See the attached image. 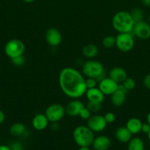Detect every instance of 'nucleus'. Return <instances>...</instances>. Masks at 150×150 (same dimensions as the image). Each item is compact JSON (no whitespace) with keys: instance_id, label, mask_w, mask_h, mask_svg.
Instances as JSON below:
<instances>
[{"instance_id":"obj_1","label":"nucleus","mask_w":150,"mask_h":150,"mask_svg":"<svg viewBox=\"0 0 150 150\" xmlns=\"http://www.w3.org/2000/svg\"><path fill=\"white\" fill-rule=\"evenodd\" d=\"M59 84L63 93L73 99L81 98L87 91L85 79L80 72L73 67L62 69L59 75Z\"/></svg>"},{"instance_id":"obj_2","label":"nucleus","mask_w":150,"mask_h":150,"mask_svg":"<svg viewBox=\"0 0 150 150\" xmlns=\"http://www.w3.org/2000/svg\"><path fill=\"white\" fill-rule=\"evenodd\" d=\"M112 24L116 31L119 33L132 32L135 21L130 13L125 10L119 11L113 16Z\"/></svg>"},{"instance_id":"obj_3","label":"nucleus","mask_w":150,"mask_h":150,"mask_svg":"<svg viewBox=\"0 0 150 150\" xmlns=\"http://www.w3.org/2000/svg\"><path fill=\"white\" fill-rule=\"evenodd\" d=\"M94 138V132L88 126H77L73 131L74 141L79 147L91 146Z\"/></svg>"},{"instance_id":"obj_4","label":"nucleus","mask_w":150,"mask_h":150,"mask_svg":"<svg viewBox=\"0 0 150 150\" xmlns=\"http://www.w3.org/2000/svg\"><path fill=\"white\" fill-rule=\"evenodd\" d=\"M82 74L87 78L96 79V81H100L104 79V67L102 64L94 59H89L85 62L82 65Z\"/></svg>"},{"instance_id":"obj_5","label":"nucleus","mask_w":150,"mask_h":150,"mask_svg":"<svg viewBox=\"0 0 150 150\" xmlns=\"http://www.w3.org/2000/svg\"><path fill=\"white\" fill-rule=\"evenodd\" d=\"M25 48L24 43L21 40L11 39L7 41L4 45V53L11 59L15 57L24 55Z\"/></svg>"},{"instance_id":"obj_6","label":"nucleus","mask_w":150,"mask_h":150,"mask_svg":"<svg viewBox=\"0 0 150 150\" xmlns=\"http://www.w3.org/2000/svg\"><path fill=\"white\" fill-rule=\"evenodd\" d=\"M135 40L131 32L119 33L116 37V45L119 51L122 52H129L133 48Z\"/></svg>"},{"instance_id":"obj_7","label":"nucleus","mask_w":150,"mask_h":150,"mask_svg":"<svg viewBox=\"0 0 150 150\" xmlns=\"http://www.w3.org/2000/svg\"><path fill=\"white\" fill-rule=\"evenodd\" d=\"M44 114L50 122H58L64 117L66 109L61 104L54 103L47 107Z\"/></svg>"},{"instance_id":"obj_8","label":"nucleus","mask_w":150,"mask_h":150,"mask_svg":"<svg viewBox=\"0 0 150 150\" xmlns=\"http://www.w3.org/2000/svg\"><path fill=\"white\" fill-rule=\"evenodd\" d=\"M107 122L104 120V116L99 114H94L91 116L87 120V126L92 130L93 132H101L107 127Z\"/></svg>"},{"instance_id":"obj_9","label":"nucleus","mask_w":150,"mask_h":150,"mask_svg":"<svg viewBox=\"0 0 150 150\" xmlns=\"http://www.w3.org/2000/svg\"><path fill=\"white\" fill-rule=\"evenodd\" d=\"M134 35L141 40H147L150 38V24L144 21L135 23L132 29Z\"/></svg>"},{"instance_id":"obj_10","label":"nucleus","mask_w":150,"mask_h":150,"mask_svg":"<svg viewBox=\"0 0 150 150\" xmlns=\"http://www.w3.org/2000/svg\"><path fill=\"white\" fill-rule=\"evenodd\" d=\"M119 83L110 79V77L104 78L99 82V89L104 95H111L115 91L117 90Z\"/></svg>"},{"instance_id":"obj_11","label":"nucleus","mask_w":150,"mask_h":150,"mask_svg":"<svg viewBox=\"0 0 150 150\" xmlns=\"http://www.w3.org/2000/svg\"><path fill=\"white\" fill-rule=\"evenodd\" d=\"M128 91L124 87L123 85L121 83L119 84L117 90L115 91L111 95V103L114 106L120 107L124 105L126 100V93Z\"/></svg>"},{"instance_id":"obj_12","label":"nucleus","mask_w":150,"mask_h":150,"mask_svg":"<svg viewBox=\"0 0 150 150\" xmlns=\"http://www.w3.org/2000/svg\"><path fill=\"white\" fill-rule=\"evenodd\" d=\"M47 43L51 47H57L61 43L62 35L58 29L55 28H49L45 35Z\"/></svg>"},{"instance_id":"obj_13","label":"nucleus","mask_w":150,"mask_h":150,"mask_svg":"<svg viewBox=\"0 0 150 150\" xmlns=\"http://www.w3.org/2000/svg\"><path fill=\"white\" fill-rule=\"evenodd\" d=\"M85 105H84L82 101L77 99H74L73 100L70 101L65 108L66 114L71 117H77V116H79V113L82 111V108H85Z\"/></svg>"},{"instance_id":"obj_14","label":"nucleus","mask_w":150,"mask_h":150,"mask_svg":"<svg viewBox=\"0 0 150 150\" xmlns=\"http://www.w3.org/2000/svg\"><path fill=\"white\" fill-rule=\"evenodd\" d=\"M91 146L94 150H107L111 146V141L106 136H99L94 138Z\"/></svg>"},{"instance_id":"obj_15","label":"nucleus","mask_w":150,"mask_h":150,"mask_svg":"<svg viewBox=\"0 0 150 150\" xmlns=\"http://www.w3.org/2000/svg\"><path fill=\"white\" fill-rule=\"evenodd\" d=\"M109 77L114 81L120 84L127 78V73L124 68L121 67H115L110 70L109 73Z\"/></svg>"},{"instance_id":"obj_16","label":"nucleus","mask_w":150,"mask_h":150,"mask_svg":"<svg viewBox=\"0 0 150 150\" xmlns=\"http://www.w3.org/2000/svg\"><path fill=\"white\" fill-rule=\"evenodd\" d=\"M49 122V121L44 114H36L32 120V127L36 130H39V131L45 130L48 126Z\"/></svg>"},{"instance_id":"obj_17","label":"nucleus","mask_w":150,"mask_h":150,"mask_svg":"<svg viewBox=\"0 0 150 150\" xmlns=\"http://www.w3.org/2000/svg\"><path fill=\"white\" fill-rule=\"evenodd\" d=\"M88 101L102 103L104 100V95L98 87H94L92 89H88L85 92Z\"/></svg>"},{"instance_id":"obj_18","label":"nucleus","mask_w":150,"mask_h":150,"mask_svg":"<svg viewBox=\"0 0 150 150\" xmlns=\"http://www.w3.org/2000/svg\"><path fill=\"white\" fill-rule=\"evenodd\" d=\"M142 124L143 123L141 120H139L138 118H135V117H132L127 120L125 127L129 130L132 135H136L141 132Z\"/></svg>"},{"instance_id":"obj_19","label":"nucleus","mask_w":150,"mask_h":150,"mask_svg":"<svg viewBox=\"0 0 150 150\" xmlns=\"http://www.w3.org/2000/svg\"><path fill=\"white\" fill-rule=\"evenodd\" d=\"M115 136L121 143H128L132 139V133L126 127H119L116 130Z\"/></svg>"},{"instance_id":"obj_20","label":"nucleus","mask_w":150,"mask_h":150,"mask_svg":"<svg viewBox=\"0 0 150 150\" xmlns=\"http://www.w3.org/2000/svg\"><path fill=\"white\" fill-rule=\"evenodd\" d=\"M82 54L86 58L92 59L99 54V48L95 44H87L82 48Z\"/></svg>"},{"instance_id":"obj_21","label":"nucleus","mask_w":150,"mask_h":150,"mask_svg":"<svg viewBox=\"0 0 150 150\" xmlns=\"http://www.w3.org/2000/svg\"><path fill=\"white\" fill-rule=\"evenodd\" d=\"M145 145L144 142L141 138L134 137L128 142L127 150H144Z\"/></svg>"},{"instance_id":"obj_22","label":"nucleus","mask_w":150,"mask_h":150,"mask_svg":"<svg viewBox=\"0 0 150 150\" xmlns=\"http://www.w3.org/2000/svg\"><path fill=\"white\" fill-rule=\"evenodd\" d=\"M26 132V127L23 123H13L10 127V133L13 136H21Z\"/></svg>"},{"instance_id":"obj_23","label":"nucleus","mask_w":150,"mask_h":150,"mask_svg":"<svg viewBox=\"0 0 150 150\" xmlns=\"http://www.w3.org/2000/svg\"><path fill=\"white\" fill-rule=\"evenodd\" d=\"M130 14L131 16H132L135 23L143 21V19H144V11H143L141 8H139V7H135V8L132 9Z\"/></svg>"},{"instance_id":"obj_24","label":"nucleus","mask_w":150,"mask_h":150,"mask_svg":"<svg viewBox=\"0 0 150 150\" xmlns=\"http://www.w3.org/2000/svg\"><path fill=\"white\" fill-rule=\"evenodd\" d=\"M102 45L104 48H113V46L116 45V38L112 35H108L103 38L102 41H101Z\"/></svg>"},{"instance_id":"obj_25","label":"nucleus","mask_w":150,"mask_h":150,"mask_svg":"<svg viewBox=\"0 0 150 150\" xmlns=\"http://www.w3.org/2000/svg\"><path fill=\"white\" fill-rule=\"evenodd\" d=\"M86 108L91 111V113H97L98 111H100L101 108V103H96V102H91V101H88V104L86 105Z\"/></svg>"},{"instance_id":"obj_26","label":"nucleus","mask_w":150,"mask_h":150,"mask_svg":"<svg viewBox=\"0 0 150 150\" xmlns=\"http://www.w3.org/2000/svg\"><path fill=\"white\" fill-rule=\"evenodd\" d=\"M124 86V87L126 89L127 91L132 90L135 87V81L132 78L127 77L124 81L123 83H121Z\"/></svg>"},{"instance_id":"obj_27","label":"nucleus","mask_w":150,"mask_h":150,"mask_svg":"<svg viewBox=\"0 0 150 150\" xmlns=\"http://www.w3.org/2000/svg\"><path fill=\"white\" fill-rule=\"evenodd\" d=\"M11 61L13 62V64L15 66H17V67H21V66H23L25 63V58L24 57V55L20 56V57H15V58L11 59Z\"/></svg>"},{"instance_id":"obj_28","label":"nucleus","mask_w":150,"mask_h":150,"mask_svg":"<svg viewBox=\"0 0 150 150\" xmlns=\"http://www.w3.org/2000/svg\"><path fill=\"white\" fill-rule=\"evenodd\" d=\"M91 114H92V113H91V111H90L89 110H88V108H86V106H85V108H82V111H80L79 116V117H80L81 119H82V120H88V119L91 117Z\"/></svg>"},{"instance_id":"obj_29","label":"nucleus","mask_w":150,"mask_h":150,"mask_svg":"<svg viewBox=\"0 0 150 150\" xmlns=\"http://www.w3.org/2000/svg\"><path fill=\"white\" fill-rule=\"evenodd\" d=\"M85 85H86L87 89L96 87V85H97L96 79H93V78H87V79H85Z\"/></svg>"},{"instance_id":"obj_30","label":"nucleus","mask_w":150,"mask_h":150,"mask_svg":"<svg viewBox=\"0 0 150 150\" xmlns=\"http://www.w3.org/2000/svg\"><path fill=\"white\" fill-rule=\"evenodd\" d=\"M104 120L107 122V124H112L116 120V115L113 112H107L104 116Z\"/></svg>"},{"instance_id":"obj_31","label":"nucleus","mask_w":150,"mask_h":150,"mask_svg":"<svg viewBox=\"0 0 150 150\" xmlns=\"http://www.w3.org/2000/svg\"><path fill=\"white\" fill-rule=\"evenodd\" d=\"M143 83L146 89H150V73L146 75L143 80Z\"/></svg>"},{"instance_id":"obj_32","label":"nucleus","mask_w":150,"mask_h":150,"mask_svg":"<svg viewBox=\"0 0 150 150\" xmlns=\"http://www.w3.org/2000/svg\"><path fill=\"white\" fill-rule=\"evenodd\" d=\"M150 131V125L148 123H143L142 127H141V132H143L144 133H147Z\"/></svg>"},{"instance_id":"obj_33","label":"nucleus","mask_w":150,"mask_h":150,"mask_svg":"<svg viewBox=\"0 0 150 150\" xmlns=\"http://www.w3.org/2000/svg\"><path fill=\"white\" fill-rule=\"evenodd\" d=\"M4 120H5V114L0 109V125L2 124L4 122Z\"/></svg>"},{"instance_id":"obj_34","label":"nucleus","mask_w":150,"mask_h":150,"mask_svg":"<svg viewBox=\"0 0 150 150\" xmlns=\"http://www.w3.org/2000/svg\"><path fill=\"white\" fill-rule=\"evenodd\" d=\"M141 1L145 7H150V0H141Z\"/></svg>"},{"instance_id":"obj_35","label":"nucleus","mask_w":150,"mask_h":150,"mask_svg":"<svg viewBox=\"0 0 150 150\" xmlns=\"http://www.w3.org/2000/svg\"><path fill=\"white\" fill-rule=\"evenodd\" d=\"M0 150H12L11 148L6 145H0Z\"/></svg>"},{"instance_id":"obj_36","label":"nucleus","mask_w":150,"mask_h":150,"mask_svg":"<svg viewBox=\"0 0 150 150\" xmlns=\"http://www.w3.org/2000/svg\"><path fill=\"white\" fill-rule=\"evenodd\" d=\"M78 150H94V149H90L89 146H84V147H79V149Z\"/></svg>"},{"instance_id":"obj_37","label":"nucleus","mask_w":150,"mask_h":150,"mask_svg":"<svg viewBox=\"0 0 150 150\" xmlns=\"http://www.w3.org/2000/svg\"><path fill=\"white\" fill-rule=\"evenodd\" d=\"M146 122L149 125H150V112L147 114V117H146Z\"/></svg>"},{"instance_id":"obj_38","label":"nucleus","mask_w":150,"mask_h":150,"mask_svg":"<svg viewBox=\"0 0 150 150\" xmlns=\"http://www.w3.org/2000/svg\"><path fill=\"white\" fill-rule=\"evenodd\" d=\"M23 1L26 3H32L33 1H35V0H23Z\"/></svg>"},{"instance_id":"obj_39","label":"nucleus","mask_w":150,"mask_h":150,"mask_svg":"<svg viewBox=\"0 0 150 150\" xmlns=\"http://www.w3.org/2000/svg\"><path fill=\"white\" fill-rule=\"evenodd\" d=\"M147 136H148V139L149 140V142H150V131L147 133Z\"/></svg>"},{"instance_id":"obj_40","label":"nucleus","mask_w":150,"mask_h":150,"mask_svg":"<svg viewBox=\"0 0 150 150\" xmlns=\"http://www.w3.org/2000/svg\"><path fill=\"white\" fill-rule=\"evenodd\" d=\"M12 150H23L22 148H16V149H13Z\"/></svg>"}]
</instances>
